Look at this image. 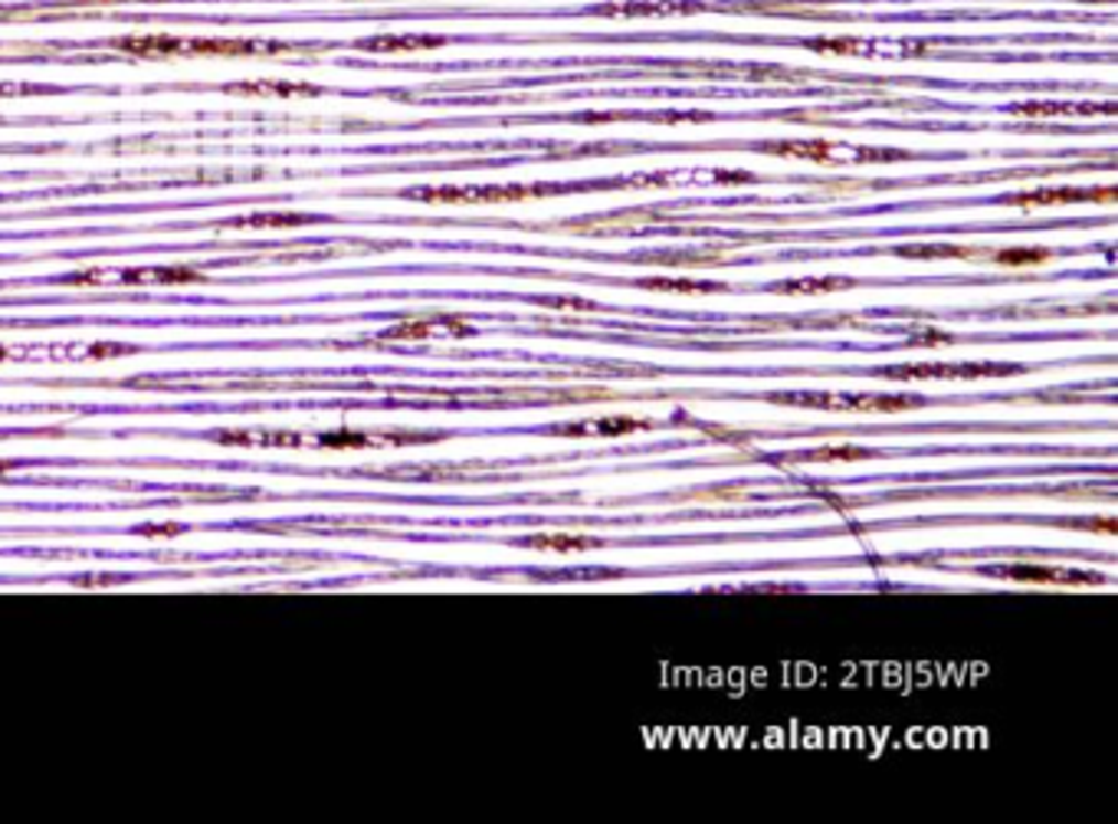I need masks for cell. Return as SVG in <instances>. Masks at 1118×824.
Here are the masks:
<instances>
[{
  "instance_id": "obj_22",
  "label": "cell",
  "mask_w": 1118,
  "mask_h": 824,
  "mask_svg": "<svg viewBox=\"0 0 1118 824\" xmlns=\"http://www.w3.org/2000/svg\"><path fill=\"white\" fill-rule=\"evenodd\" d=\"M135 352L131 345H93L89 349V359H109V355H128Z\"/></svg>"
},
{
  "instance_id": "obj_13",
  "label": "cell",
  "mask_w": 1118,
  "mask_h": 824,
  "mask_svg": "<svg viewBox=\"0 0 1118 824\" xmlns=\"http://www.w3.org/2000/svg\"><path fill=\"white\" fill-rule=\"evenodd\" d=\"M636 286H643V289H666V292H719V289H725V286H719V282H702V279H666V276L639 279Z\"/></svg>"
},
{
  "instance_id": "obj_24",
  "label": "cell",
  "mask_w": 1118,
  "mask_h": 824,
  "mask_svg": "<svg viewBox=\"0 0 1118 824\" xmlns=\"http://www.w3.org/2000/svg\"><path fill=\"white\" fill-rule=\"evenodd\" d=\"M915 342H948V335H945V332H935V329H928V332L915 335Z\"/></svg>"
},
{
  "instance_id": "obj_5",
  "label": "cell",
  "mask_w": 1118,
  "mask_h": 824,
  "mask_svg": "<svg viewBox=\"0 0 1118 824\" xmlns=\"http://www.w3.org/2000/svg\"><path fill=\"white\" fill-rule=\"evenodd\" d=\"M122 53L141 56V60H171V56H184V40L181 36H122L116 43Z\"/></svg>"
},
{
  "instance_id": "obj_18",
  "label": "cell",
  "mask_w": 1118,
  "mask_h": 824,
  "mask_svg": "<svg viewBox=\"0 0 1118 824\" xmlns=\"http://www.w3.org/2000/svg\"><path fill=\"white\" fill-rule=\"evenodd\" d=\"M372 434H358V430H335L319 437V447H342V450H358V447H372Z\"/></svg>"
},
{
  "instance_id": "obj_7",
  "label": "cell",
  "mask_w": 1118,
  "mask_h": 824,
  "mask_svg": "<svg viewBox=\"0 0 1118 824\" xmlns=\"http://www.w3.org/2000/svg\"><path fill=\"white\" fill-rule=\"evenodd\" d=\"M221 443H240V447H299V434H276V430H240V434H221Z\"/></svg>"
},
{
  "instance_id": "obj_26",
  "label": "cell",
  "mask_w": 1118,
  "mask_h": 824,
  "mask_svg": "<svg viewBox=\"0 0 1118 824\" xmlns=\"http://www.w3.org/2000/svg\"><path fill=\"white\" fill-rule=\"evenodd\" d=\"M0 359H10V352H7V349H0Z\"/></svg>"
},
{
  "instance_id": "obj_19",
  "label": "cell",
  "mask_w": 1118,
  "mask_h": 824,
  "mask_svg": "<svg viewBox=\"0 0 1118 824\" xmlns=\"http://www.w3.org/2000/svg\"><path fill=\"white\" fill-rule=\"evenodd\" d=\"M237 224H244V227H299V224H309V217H302V214H259V217H244Z\"/></svg>"
},
{
  "instance_id": "obj_4",
  "label": "cell",
  "mask_w": 1118,
  "mask_h": 824,
  "mask_svg": "<svg viewBox=\"0 0 1118 824\" xmlns=\"http://www.w3.org/2000/svg\"><path fill=\"white\" fill-rule=\"evenodd\" d=\"M1112 201L1116 188H1103V191H1079V188H1060V191H1026V194H1013L1007 197V204L1017 207H1046V204H1073V201Z\"/></svg>"
},
{
  "instance_id": "obj_1",
  "label": "cell",
  "mask_w": 1118,
  "mask_h": 824,
  "mask_svg": "<svg viewBox=\"0 0 1118 824\" xmlns=\"http://www.w3.org/2000/svg\"><path fill=\"white\" fill-rule=\"evenodd\" d=\"M1023 372L1020 365H895L879 375L885 378H981V375H1013Z\"/></svg>"
},
{
  "instance_id": "obj_17",
  "label": "cell",
  "mask_w": 1118,
  "mask_h": 824,
  "mask_svg": "<svg viewBox=\"0 0 1118 824\" xmlns=\"http://www.w3.org/2000/svg\"><path fill=\"white\" fill-rule=\"evenodd\" d=\"M237 93H276V96H312V86H299V83H240L230 86Z\"/></svg>"
},
{
  "instance_id": "obj_6",
  "label": "cell",
  "mask_w": 1118,
  "mask_h": 824,
  "mask_svg": "<svg viewBox=\"0 0 1118 824\" xmlns=\"http://www.w3.org/2000/svg\"><path fill=\"white\" fill-rule=\"evenodd\" d=\"M437 46H443V36H374L362 43V50H372V53H413V50H437Z\"/></svg>"
},
{
  "instance_id": "obj_12",
  "label": "cell",
  "mask_w": 1118,
  "mask_h": 824,
  "mask_svg": "<svg viewBox=\"0 0 1118 824\" xmlns=\"http://www.w3.org/2000/svg\"><path fill=\"white\" fill-rule=\"evenodd\" d=\"M649 420H636V417H608V420H598V424H574V427H565V434H630V430H646Z\"/></svg>"
},
{
  "instance_id": "obj_9",
  "label": "cell",
  "mask_w": 1118,
  "mask_h": 824,
  "mask_svg": "<svg viewBox=\"0 0 1118 824\" xmlns=\"http://www.w3.org/2000/svg\"><path fill=\"white\" fill-rule=\"evenodd\" d=\"M1017 116H1096V113H1116L1112 106H1066V103H1030V106H1017Z\"/></svg>"
},
{
  "instance_id": "obj_16",
  "label": "cell",
  "mask_w": 1118,
  "mask_h": 824,
  "mask_svg": "<svg viewBox=\"0 0 1118 824\" xmlns=\"http://www.w3.org/2000/svg\"><path fill=\"white\" fill-rule=\"evenodd\" d=\"M991 260H995V264H1003V267H1040V264L1050 260V250H1040V247L1020 250V247H1013V250H1000V254H995Z\"/></svg>"
},
{
  "instance_id": "obj_15",
  "label": "cell",
  "mask_w": 1118,
  "mask_h": 824,
  "mask_svg": "<svg viewBox=\"0 0 1118 824\" xmlns=\"http://www.w3.org/2000/svg\"><path fill=\"white\" fill-rule=\"evenodd\" d=\"M767 151H774V154H797V158H810V161H830V158H834V145H830V141H794V145H767Z\"/></svg>"
},
{
  "instance_id": "obj_3",
  "label": "cell",
  "mask_w": 1118,
  "mask_h": 824,
  "mask_svg": "<svg viewBox=\"0 0 1118 824\" xmlns=\"http://www.w3.org/2000/svg\"><path fill=\"white\" fill-rule=\"evenodd\" d=\"M272 50H282V46L252 43V40H221V36L184 40V56H252V53H272Z\"/></svg>"
},
{
  "instance_id": "obj_8",
  "label": "cell",
  "mask_w": 1118,
  "mask_h": 824,
  "mask_svg": "<svg viewBox=\"0 0 1118 824\" xmlns=\"http://www.w3.org/2000/svg\"><path fill=\"white\" fill-rule=\"evenodd\" d=\"M899 257H922V260H975L981 250L975 247H952V244H915V247H899Z\"/></svg>"
},
{
  "instance_id": "obj_14",
  "label": "cell",
  "mask_w": 1118,
  "mask_h": 824,
  "mask_svg": "<svg viewBox=\"0 0 1118 824\" xmlns=\"http://www.w3.org/2000/svg\"><path fill=\"white\" fill-rule=\"evenodd\" d=\"M525 546L555 552H584L601 546V539H591V536H535V539H525Z\"/></svg>"
},
{
  "instance_id": "obj_23",
  "label": "cell",
  "mask_w": 1118,
  "mask_h": 824,
  "mask_svg": "<svg viewBox=\"0 0 1118 824\" xmlns=\"http://www.w3.org/2000/svg\"><path fill=\"white\" fill-rule=\"evenodd\" d=\"M181 526H141V536H178Z\"/></svg>"
},
{
  "instance_id": "obj_25",
  "label": "cell",
  "mask_w": 1118,
  "mask_h": 824,
  "mask_svg": "<svg viewBox=\"0 0 1118 824\" xmlns=\"http://www.w3.org/2000/svg\"><path fill=\"white\" fill-rule=\"evenodd\" d=\"M10 467H13V463H3V460H0V477H3V473H7Z\"/></svg>"
},
{
  "instance_id": "obj_10",
  "label": "cell",
  "mask_w": 1118,
  "mask_h": 824,
  "mask_svg": "<svg viewBox=\"0 0 1118 824\" xmlns=\"http://www.w3.org/2000/svg\"><path fill=\"white\" fill-rule=\"evenodd\" d=\"M194 279H201V274L187 270V267H174V270H125L119 276V282H161V286H168V282H194Z\"/></svg>"
},
{
  "instance_id": "obj_11",
  "label": "cell",
  "mask_w": 1118,
  "mask_h": 824,
  "mask_svg": "<svg viewBox=\"0 0 1118 824\" xmlns=\"http://www.w3.org/2000/svg\"><path fill=\"white\" fill-rule=\"evenodd\" d=\"M853 286V279H840V276H820V279H791V282H774V292H834V289H847Z\"/></svg>"
},
{
  "instance_id": "obj_2",
  "label": "cell",
  "mask_w": 1118,
  "mask_h": 824,
  "mask_svg": "<svg viewBox=\"0 0 1118 824\" xmlns=\"http://www.w3.org/2000/svg\"><path fill=\"white\" fill-rule=\"evenodd\" d=\"M991 575H1003L1013 581H1040V585H1089V581H1103L1099 575H1083V571H1066V568H1046V565H1003V568H991Z\"/></svg>"
},
{
  "instance_id": "obj_20",
  "label": "cell",
  "mask_w": 1118,
  "mask_h": 824,
  "mask_svg": "<svg viewBox=\"0 0 1118 824\" xmlns=\"http://www.w3.org/2000/svg\"><path fill=\"white\" fill-rule=\"evenodd\" d=\"M867 457H872V453L860 450V447H827V450L804 453V460H867Z\"/></svg>"
},
{
  "instance_id": "obj_21",
  "label": "cell",
  "mask_w": 1118,
  "mask_h": 824,
  "mask_svg": "<svg viewBox=\"0 0 1118 824\" xmlns=\"http://www.w3.org/2000/svg\"><path fill=\"white\" fill-rule=\"evenodd\" d=\"M810 46L820 50V53H860V50H863L860 40H817V43H810Z\"/></svg>"
}]
</instances>
